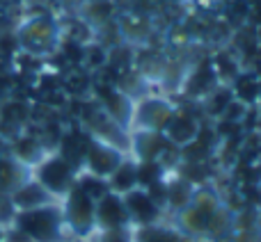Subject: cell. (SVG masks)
Segmentation results:
<instances>
[{
    "mask_svg": "<svg viewBox=\"0 0 261 242\" xmlns=\"http://www.w3.org/2000/svg\"><path fill=\"white\" fill-rule=\"evenodd\" d=\"M158 176H161V167L153 160H144V165L138 169V183H142V185L158 183Z\"/></svg>",
    "mask_w": 261,
    "mask_h": 242,
    "instance_id": "14",
    "label": "cell"
},
{
    "mask_svg": "<svg viewBox=\"0 0 261 242\" xmlns=\"http://www.w3.org/2000/svg\"><path fill=\"white\" fill-rule=\"evenodd\" d=\"M213 69L211 67H199L197 71L193 73V78H190V92L193 94H204V92H208V87L213 85Z\"/></svg>",
    "mask_w": 261,
    "mask_h": 242,
    "instance_id": "12",
    "label": "cell"
},
{
    "mask_svg": "<svg viewBox=\"0 0 261 242\" xmlns=\"http://www.w3.org/2000/svg\"><path fill=\"white\" fill-rule=\"evenodd\" d=\"M18 229L37 242H58L62 235V217L58 208L39 206L18 217Z\"/></svg>",
    "mask_w": 261,
    "mask_h": 242,
    "instance_id": "1",
    "label": "cell"
},
{
    "mask_svg": "<svg viewBox=\"0 0 261 242\" xmlns=\"http://www.w3.org/2000/svg\"><path fill=\"white\" fill-rule=\"evenodd\" d=\"M231 103V99H229V94L227 92H218V94H213L211 96V103H208V110H211L213 114H222L227 110V105Z\"/></svg>",
    "mask_w": 261,
    "mask_h": 242,
    "instance_id": "16",
    "label": "cell"
},
{
    "mask_svg": "<svg viewBox=\"0 0 261 242\" xmlns=\"http://www.w3.org/2000/svg\"><path fill=\"white\" fill-rule=\"evenodd\" d=\"M126 213L140 224H151L158 217V206L151 201L147 192H140V190H130L126 194Z\"/></svg>",
    "mask_w": 261,
    "mask_h": 242,
    "instance_id": "6",
    "label": "cell"
},
{
    "mask_svg": "<svg viewBox=\"0 0 261 242\" xmlns=\"http://www.w3.org/2000/svg\"><path fill=\"white\" fill-rule=\"evenodd\" d=\"M257 94H259V82L252 73L236 76V96H239L241 103H254Z\"/></svg>",
    "mask_w": 261,
    "mask_h": 242,
    "instance_id": "10",
    "label": "cell"
},
{
    "mask_svg": "<svg viewBox=\"0 0 261 242\" xmlns=\"http://www.w3.org/2000/svg\"><path fill=\"white\" fill-rule=\"evenodd\" d=\"M167 137L172 139L174 144H188L195 139V135H197V124H195L193 117H188V114H172L170 121H167Z\"/></svg>",
    "mask_w": 261,
    "mask_h": 242,
    "instance_id": "7",
    "label": "cell"
},
{
    "mask_svg": "<svg viewBox=\"0 0 261 242\" xmlns=\"http://www.w3.org/2000/svg\"><path fill=\"white\" fill-rule=\"evenodd\" d=\"M78 188H81L83 192H85L87 197L92 199V201H96V199H101V197H106V194H108V185H106L101 178H94V176H87V178H83Z\"/></svg>",
    "mask_w": 261,
    "mask_h": 242,
    "instance_id": "13",
    "label": "cell"
},
{
    "mask_svg": "<svg viewBox=\"0 0 261 242\" xmlns=\"http://www.w3.org/2000/svg\"><path fill=\"white\" fill-rule=\"evenodd\" d=\"M96 220H99V224L106 226V229H119V226H124L128 220L124 201L119 197H115V194L101 197L99 206H94V222Z\"/></svg>",
    "mask_w": 261,
    "mask_h": 242,
    "instance_id": "4",
    "label": "cell"
},
{
    "mask_svg": "<svg viewBox=\"0 0 261 242\" xmlns=\"http://www.w3.org/2000/svg\"><path fill=\"white\" fill-rule=\"evenodd\" d=\"M48 199H50L48 192H46L39 183H28V185H18L12 201L16 203L18 208H23V210H32V208L46 206Z\"/></svg>",
    "mask_w": 261,
    "mask_h": 242,
    "instance_id": "8",
    "label": "cell"
},
{
    "mask_svg": "<svg viewBox=\"0 0 261 242\" xmlns=\"http://www.w3.org/2000/svg\"><path fill=\"white\" fill-rule=\"evenodd\" d=\"M69 222L78 233H87L94 224V201L83 192L81 188L71 190V197H69Z\"/></svg>",
    "mask_w": 261,
    "mask_h": 242,
    "instance_id": "3",
    "label": "cell"
},
{
    "mask_svg": "<svg viewBox=\"0 0 261 242\" xmlns=\"http://www.w3.org/2000/svg\"><path fill=\"white\" fill-rule=\"evenodd\" d=\"M85 158H87L90 169L99 176L113 174V171L119 167V162H122V158H119V153L115 151V146H106V144H90Z\"/></svg>",
    "mask_w": 261,
    "mask_h": 242,
    "instance_id": "5",
    "label": "cell"
},
{
    "mask_svg": "<svg viewBox=\"0 0 261 242\" xmlns=\"http://www.w3.org/2000/svg\"><path fill=\"white\" fill-rule=\"evenodd\" d=\"M106 242H126V240H124L122 233H110L108 238H106Z\"/></svg>",
    "mask_w": 261,
    "mask_h": 242,
    "instance_id": "19",
    "label": "cell"
},
{
    "mask_svg": "<svg viewBox=\"0 0 261 242\" xmlns=\"http://www.w3.org/2000/svg\"><path fill=\"white\" fill-rule=\"evenodd\" d=\"M39 185L46 192H67L73 180V167L64 158H50L39 165Z\"/></svg>",
    "mask_w": 261,
    "mask_h": 242,
    "instance_id": "2",
    "label": "cell"
},
{
    "mask_svg": "<svg viewBox=\"0 0 261 242\" xmlns=\"http://www.w3.org/2000/svg\"><path fill=\"white\" fill-rule=\"evenodd\" d=\"M3 3H5V0H0V5H3Z\"/></svg>",
    "mask_w": 261,
    "mask_h": 242,
    "instance_id": "20",
    "label": "cell"
},
{
    "mask_svg": "<svg viewBox=\"0 0 261 242\" xmlns=\"http://www.w3.org/2000/svg\"><path fill=\"white\" fill-rule=\"evenodd\" d=\"M18 156L23 158V160H35L37 156H39V151H41V146L35 142V139H30V137H25V139H21L18 142Z\"/></svg>",
    "mask_w": 261,
    "mask_h": 242,
    "instance_id": "15",
    "label": "cell"
},
{
    "mask_svg": "<svg viewBox=\"0 0 261 242\" xmlns=\"http://www.w3.org/2000/svg\"><path fill=\"white\" fill-rule=\"evenodd\" d=\"M3 117L7 121H18V119L25 117V110H23L18 103H12V105H7V108L3 110Z\"/></svg>",
    "mask_w": 261,
    "mask_h": 242,
    "instance_id": "18",
    "label": "cell"
},
{
    "mask_svg": "<svg viewBox=\"0 0 261 242\" xmlns=\"http://www.w3.org/2000/svg\"><path fill=\"white\" fill-rule=\"evenodd\" d=\"M138 183V167L128 162H119V167L113 171V188L117 192H130Z\"/></svg>",
    "mask_w": 261,
    "mask_h": 242,
    "instance_id": "9",
    "label": "cell"
},
{
    "mask_svg": "<svg viewBox=\"0 0 261 242\" xmlns=\"http://www.w3.org/2000/svg\"><path fill=\"white\" fill-rule=\"evenodd\" d=\"M170 233L165 231H158V229H147L142 235V242H170Z\"/></svg>",
    "mask_w": 261,
    "mask_h": 242,
    "instance_id": "17",
    "label": "cell"
},
{
    "mask_svg": "<svg viewBox=\"0 0 261 242\" xmlns=\"http://www.w3.org/2000/svg\"><path fill=\"white\" fill-rule=\"evenodd\" d=\"M21 174L23 171L18 169L12 160L0 158V190H9V188L16 190L18 185H23L21 183Z\"/></svg>",
    "mask_w": 261,
    "mask_h": 242,
    "instance_id": "11",
    "label": "cell"
}]
</instances>
